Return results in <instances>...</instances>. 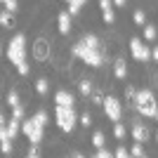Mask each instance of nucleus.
I'll list each match as a JSON object with an SVG mask.
<instances>
[{
	"mask_svg": "<svg viewBox=\"0 0 158 158\" xmlns=\"http://www.w3.org/2000/svg\"><path fill=\"white\" fill-rule=\"evenodd\" d=\"M135 109H137L139 116L144 118H153L158 111V102H156V94L151 90H139L137 92V99H135Z\"/></svg>",
	"mask_w": 158,
	"mask_h": 158,
	"instance_id": "nucleus-1",
	"label": "nucleus"
},
{
	"mask_svg": "<svg viewBox=\"0 0 158 158\" xmlns=\"http://www.w3.org/2000/svg\"><path fill=\"white\" fill-rule=\"evenodd\" d=\"M54 118H57V125L61 132H73L76 125L80 123V116L76 113L73 106H57L54 109Z\"/></svg>",
	"mask_w": 158,
	"mask_h": 158,
	"instance_id": "nucleus-2",
	"label": "nucleus"
},
{
	"mask_svg": "<svg viewBox=\"0 0 158 158\" xmlns=\"http://www.w3.org/2000/svg\"><path fill=\"white\" fill-rule=\"evenodd\" d=\"M7 59L14 66H19L21 61H26V35L17 33L10 43H7Z\"/></svg>",
	"mask_w": 158,
	"mask_h": 158,
	"instance_id": "nucleus-3",
	"label": "nucleus"
},
{
	"mask_svg": "<svg viewBox=\"0 0 158 158\" xmlns=\"http://www.w3.org/2000/svg\"><path fill=\"white\" fill-rule=\"evenodd\" d=\"M92 50H102V47H99V38L94 35V33H87L85 38H80V43L73 45L71 54H73V57H78V59H83V57H85L87 52H92Z\"/></svg>",
	"mask_w": 158,
	"mask_h": 158,
	"instance_id": "nucleus-4",
	"label": "nucleus"
},
{
	"mask_svg": "<svg viewBox=\"0 0 158 158\" xmlns=\"http://www.w3.org/2000/svg\"><path fill=\"white\" fill-rule=\"evenodd\" d=\"M43 130H45V127L38 125V120H35V118H26L24 123H21V132L28 137L31 144H40V142H43Z\"/></svg>",
	"mask_w": 158,
	"mask_h": 158,
	"instance_id": "nucleus-5",
	"label": "nucleus"
},
{
	"mask_svg": "<svg viewBox=\"0 0 158 158\" xmlns=\"http://www.w3.org/2000/svg\"><path fill=\"white\" fill-rule=\"evenodd\" d=\"M104 113H106V118H109V120L120 123V118H123V104H120V99L106 97L104 99Z\"/></svg>",
	"mask_w": 158,
	"mask_h": 158,
	"instance_id": "nucleus-6",
	"label": "nucleus"
},
{
	"mask_svg": "<svg viewBox=\"0 0 158 158\" xmlns=\"http://www.w3.org/2000/svg\"><path fill=\"white\" fill-rule=\"evenodd\" d=\"M130 52H132V57H135L137 61H149L151 59V50L144 45L142 38H132L130 40Z\"/></svg>",
	"mask_w": 158,
	"mask_h": 158,
	"instance_id": "nucleus-7",
	"label": "nucleus"
},
{
	"mask_svg": "<svg viewBox=\"0 0 158 158\" xmlns=\"http://www.w3.org/2000/svg\"><path fill=\"white\" fill-rule=\"evenodd\" d=\"M33 57L38 61H47L50 59V43L45 38H38L35 40V45H33Z\"/></svg>",
	"mask_w": 158,
	"mask_h": 158,
	"instance_id": "nucleus-8",
	"label": "nucleus"
},
{
	"mask_svg": "<svg viewBox=\"0 0 158 158\" xmlns=\"http://www.w3.org/2000/svg\"><path fill=\"white\" fill-rule=\"evenodd\" d=\"M132 139L139 142V144H144L146 139H149V127H146L142 120H135V123H132Z\"/></svg>",
	"mask_w": 158,
	"mask_h": 158,
	"instance_id": "nucleus-9",
	"label": "nucleus"
},
{
	"mask_svg": "<svg viewBox=\"0 0 158 158\" xmlns=\"http://www.w3.org/2000/svg\"><path fill=\"white\" fill-rule=\"evenodd\" d=\"M99 10H102V19L104 24H113L116 14H113V0H99Z\"/></svg>",
	"mask_w": 158,
	"mask_h": 158,
	"instance_id": "nucleus-10",
	"label": "nucleus"
},
{
	"mask_svg": "<svg viewBox=\"0 0 158 158\" xmlns=\"http://www.w3.org/2000/svg\"><path fill=\"white\" fill-rule=\"evenodd\" d=\"M57 28H59L61 35H69V33H71V12H69V10L59 12V17H57Z\"/></svg>",
	"mask_w": 158,
	"mask_h": 158,
	"instance_id": "nucleus-11",
	"label": "nucleus"
},
{
	"mask_svg": "<svg viewBox=\"0 0 158 158\" xmlns=\"http://www.w3.org/2000/svg\"><path fill=\"white\" fill-rule=\"evenodd\" d=\"M83 61H85L87 66H94V69H97V66L104 64V52H102V50H92V52H87L85 57H83Z\"/></svg>",
	"mask_w": 158,
	"mask_h": 158,
	"instance_id": "nucleus-12",
	"label": "nucleus"
},
{
	"mask_svg": "<svg viewBox=\"0 0 158 158\" xmlns=\"http://www.w3.org/2000/svg\"><path fill=\"white\" fill-rule=\"evenodd\" d=\"M54 104L57 106H73L76 104V99H73L71 92H66V90H59V92L54 94Z\"/></svg>",
	"mask_w": 158,
	"mask_h": 158,
	"instance_id": "nucleus-13",
	"label": "nucleus"
},
{
	"mask_svg": "<svg viewBox=\"0 0 158 158\" xmlns=\"http://www.w3.org/2000/svg\"><path fill=\"white\" fill-rule=\"evenodd\" d=\"M113 73H116V78H118V80H125V76H127L125 59H116V61H113Z\"/></svg>",
	"mask_w": 158,
	"mask_h": 158,
	"instance_id": "nucleus-14",
	"label": "nucleus"
},
{
	"mask_svg": "<svg viewBox=\"0 0 158 158\" xmlns=\"http://www.w3.org/2000/svg\"><path fill=\"white\" fill-rule=\"evenodd\" d=\"M5 130H7V135H10V139H14L17 135H19V130H21V120H17V118L7 120V123H5Z\"/></svg>",
	"mask_w": 158,
	"mask_h": 158,
	"instance_id": "nucleus-15",
	"label": "nucleus"
},
{
	"mask_svg": "<svg viewBox=\"0 0 158 158\" xmlns=\"http://www.w3.org/2000/svg\"><path fill=\"white\" fill-rule=\"evenodd\" d=\"M78 90L83 97H87V94H92V83H90V78H80L78 80Z\"/></svg>",
	"mask_w": 158,
	"mask_h": 158,
	"instance_id": "nucleus-16",
	"label": "nucleus"
},
{
	"mask_svg": "<svg viewBox=\"0 0 158 158\" xmlns=\"http://www.w3.org/2000/svg\"><path fill=\"white\" fill-rule=\"evenodd\" d=\"M35 92L38 94H47L50 92V80L47 78H38L35 80Z\"/></svg>",
	"mask_w": 158,
	"mask_h": 158,
	"instance_id": "nucleus-17",
	"label": "nucleus"
},
{
	"mask_svg": "<svg viewBox=\"0 0 158 158\" xmlns=\"http://www.w3.org/2000/svg\"><path fill=\"white\" fill-rule=\"evenodd\" d=\"M0 149H2V153H5V156H10V153H12V139L7 137V135H0Z\"/></svg>",
	"mask_w": 158,
	"mask_h": 158,
	"instance_id": "nucleus-18",
	"label": "nucleus"
},
{
	"mask_svg": "<svg viewBox=\"0 0 158 158\" xmlns=\"http://www.w3.org/2000/svg\"><path fill=\"white\" fill-rule=\"evenodd\" d=\"M92 144L94 146H97V149H104V146H106V137H104V132H94V135H92Z\"/></svg>",
	"mask_w": 158,
	"mask_h": 158,
	"instance_id": "nucleus-19",
	"label": "nucleus"
},
{
	"mask_svg": "<svg viewBox=\"0 0 158 158\" xmlns=\"http://www.w3.org/2000/svg\"><path fill=\"white\" fill-rule=\"evenodd\" d=\"M132 19H135V24H137V26H142V28L146 26V14H144V10H135Z\"/></svg>",
	"mask_w": 158,
	"mask_h": 158,
	"instance_id": "nucleus-20",
	"label": "nucleus"
},
{
	"mask_svg": "<svg viewBox=\"0 0 158 158\" xmlns=\"http://www.w3.org/2000/svg\"><path fill=\"white\" fill-rule=\"evenodd\" d=\"M66 2H69V12H71V17H73V14L80 12V7H83L85 0H66Z\"/></svg>",
	"mask_w": 158,
	"mask_h": 158,
	"instance_id": "nucleus-21",
	"label": "nucleus"
},
{
	"mask_svg": "<svg viewBox=\"0 0 158 158\" xmlns=\"http://www.w3.org/2000/svg\"><path fill=\"white\" fill-rule=\"evenodd\" d=\"M144 38L146 40H156L158 38V31H156L153 24H146V26H144Z\"/></svg>",
	"mask_w": 158,
	"mask_h": 158,
	"instance_id": "nucleus-22",
	"label": "nucleus"
},
{
	"mask_svg": "<svg viewBox=\"0 0 158 158\" xmlns=\"http://www.w3.org/2000/svg\"><path fill=\"white\" fill-rule=\"evenodd\" d=\"M0 24L5 28H12L14 26V19H12V12H2L0 14Z\"/></svg>",
	"mask_w": 158,
	"mask_h": 158,
	"instance_id": "nucleus-23",
	"label": "nucleus"
},
{
	"mask_svg": "<svg viewBox=\"0 0 158 158\" xmlns=\"http://www.w3.org/2000/svg\"><path fill=\"white\" fill-rule=\"evenodd\" d=\"M130 156H135V158H144V146L139 144V142H135V144H132V149H130Z\"/></svg>",
	"mask_w": 158,
	"mask_h": 158,
	"instance_id": "nucleus-24",
	"label": "nucleus"
},
{
	"mask_svg": "<svg viewBox=\"0 0 158 158\" xmlns=\"http://www.w3.org/2000/svg\"><path fill=\"white\" fill-rule=\"evenodd\" d=\"M33 118L38 120V125H43V127H45L47 123H50V116H47V111H38L35 116H33Z\"/></svg>",
	"mask_w": 158,
	"mask_h": 158,
	"instance_id": "nucleus-25",
	"label": "nucleus"
},
{
	"mask_svg": "<svg viewBox=\"0 0 158 158\" xmlns=\"http://www.w3.org/2000/svg\"><path fill=\"white\" fill-rule=\"evenodd\" d=\"M7 106H12V109H14V106H19V94L14 92V90H12V92H7Z\"/></svg>",
	"mask_w": 158,
	"mask_h": 158,
	"instance_id": "nucleus-26",
	"label": "nucleus"
},
{
	"mask_svg": "<svg viewBox=\"0 0 158 158\" xmlns=\"http://www.w3.org/2000/svg\"><path fill=\"white\" fill-rule=\"evenodd\" d=\"M113 137H116V139L125 137V125H123V123H116V127H113Z\"/></svg>",
	"mask_w": 158,
	"mask_h": 158,
	"instance_id": "nucleus-27",
	"label": "nucleus"
},
{
	"mask_svg": "<svg viewBox=\"0 0 158 158\" xmlns=\"http://www.w3.org/2000/svg\"><path fill=\"white\" fill-rule=\"evenodd\" d=\"M5 10L14 14L17 10H19V2H17V0H5Z\"/></svg>",
	"mask_w": 158,
	"mask_h": 158,
	"instance_id": "nucleus-28",
	"label": "nucleus"
},
{
	"mask_svg": "<svg viewBox=\"0 0 158 158\" xmlns=\"http://www.w3.org/2000/svg\"><path fill=\"white\" fill-rule=\"evenodd\" d=\"M26 158H40V149H38V144H31V149H28Z\"/></svg>",
	"mask_w": 158,
	"mask_h": 158,
	"instance_id": "nucleus-29",
	"label": "nucleus"
},
{
	"mask_svg": "<svg viewBox=\"0 0 158 158\" xmlns=\"http://www.w3.org/2000/svg\"><path fill=\"white\" fill-rule=\"evenodd\" d=\"M12 118H17V120H21V118H24V106H14V109H12Z\"/></svg>",
	"mask_w": 158,
	"mask_h": 158,
	"instance_id": "nucleus-30",
	"label": "nucleus"
},
{
	"mask_svg": "<svg viewBox=\"0 0 158 158\" xmlns=\"http://www.w3.org/2000/svg\"><path fill=\"white\" fill-rule=\"evenodd\" d=\"M80 125H85V127H90L92 125V116H90V113H83V116H80Z\"/></svg>",
	"mask_w": 158,
	"mask_h": 158,
	"instance_id": "nucleus-31",
	"label": "nucleus"
},
{
	"mask_svg": "<svg viewBox=\"0 0 158 158\" xmlns=\"http://www.w3.org/2000/svg\"><path fill=\"white\" fill-rule=\"evenodd\" d=\"M125 92H127V99H130L132 104H135V99H137V92H139V90H135L132 85H127V90H125Z\"/></svg>",
	"mask_w": 158,
	"mask_h": 158,
	"instance_id": "nucleus-32",
	"label": "nucleus"
},
{
	"mask_svg": "<svg viewBox=\"0 0 158 158\" xmlns=\"http://www.w3.org/2000/svg\"><path fill=\"white\" fill-rule=\"evenodd\" d=\"M116 158H130V151H127L125 146H118L116 149Z\"/></svg>",
	"mask_w": 158,
	"mask_h": 158,
	"instance_id": "nucleus-33",
	"label": "nucleus"
},
{
	"mask_svg": "<svg viewBox=\"0 0 158 158\" xmlns=\"http://www.w3.org/2000/svg\"><path fill=\"white\" fill-rule=\"evenodd\" d=\"M97 158H116V153L106 151V146H104V149H99V151H97Z\"/></svg>",
	"mask_w": 158,
	"mask_h": 158,
	"instance_id": "nucleus-34",
	"label": "nucleus"
},
{
	"mask_svg": "<svg viewBox=\"0 0 158 158\" xmlns=\"http://www.w3.org/2000/svg\"><path fill=\"white\" fill-rule=\"evenodd\" d=\"M17 71H19L21 76H28V61H21V64L17 66Z\"/></svg>",
	"mask_w": 158,
	"mask_h": 158,
	"instance_id": "nucleus-35",
	"label": "nucleus"
},
{
	"mask_svg": "<svg viewBox=\"0 0 158 158\" xmlns=\"http://www.w3.org/2000/svg\"><path fill=\"white\" fill-rule=\"evenodd\" d=\"M92 102H94V104H102V106H104V97H102V92H92Z\"/></svg>",
	"mask_w": 158,
	"mask_h": 158,
	"instance_id": "nucleus-36",
	"label": "nucleus"
},
{
	"mask_svg": "<svg viewBox=\"0 0 158 158\" xmlns=\"http://www.w3.org/2000/svg\"><path fill=\"white\" fill-rule=\"evenodd\" d=\"M151 57L158 61V45H153V47H151Z\"/></svg>",
	"mask_w": 158,
	"mask_h": 158,
	"instance_id": "nucleus-37",
	"label": "nucleus"
},
{
	"mask_svg": "<svg viewBox=\"0 0 158 158\" xmlns=\"http://www.w3.org/2000/svg\"><path fill=\"white\" fill-rule=\"evenodd\" d=\"M113 7H125V0H113Z\"/></svg>",
	"mask_w": 158,
	"mask_h": 158,
	"instance_id": "nucleus-38",
	"label": "nucleus"
},
{
	"mask_svg": "<svg viewBox=\"0 0 158 158\" xmlns=\"http://www.w3.org/2000/svg\"><path fill=\"white\" fill-rule=\"evenodd\" d=\"M71 158H85V156H83L80 151H73V153H71Z\"/></svg>",
	"mask_w": 158,
	"mask_h": 158,
	"instance_id": "nucleus-39",
	"label": "nucleus"
},
{
	"mask_svg": "<svg viewBox=\"0 0 158 158\" xmlns=\"http://www.w3.org/2000/svg\"><path fill=\"white\" fill-rule=\"evenodd\" d=\"M153 118H156V120H158V111H156V116H153Z\"/></svg>",
	"mask_w": 158,
	"mask_h": 158,
	"instance_id": "nucleus-40",
	"label": "nucleus"
},
{
	"mask_svg": "<svg viewBox=\"0 0 158 158\" xmlns=\"http://www.w3.org/2000/svg\"><path fill=\"white\" fill-rule=\"evenodd\" d=\"M156 142H158V132H156Z\"/></svg>",
	"mask_w": 158,
	"mask_h": 158,
	"instance_id": "nucleus-41",
	"label": "nucleus"
},
{
	"mask_svg": "<svg viewBox=\"0 0 158 158\" xmlns=\"http://www.w3.org/2000/svg\"><path fill=\"white\" fill-rule=\"evenodd\" d=\"M130 158H135V156H130Z\"/></svg>",
	"mask_w": 158,
	"mask_h": 158,
	"instance_id": "nucleus-42",
	"label": "nucleus"
},
{
	"mask_svg": "<svg viewBox=\"0 0 158 158\" xmlns=\"http://www.w3.org/2000/svg\"><path fill=\"white\" fill-rule=\"evenodd\" d=\"M2 2H5V0H2Z\"/></svg>",
	"mask_w": 158,
	"mask_h": 158,
	"instance_id": "nucleus-43",
	"label": "nucleus"
}]
</instances>
